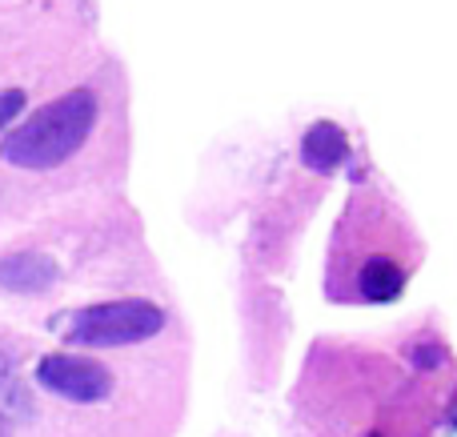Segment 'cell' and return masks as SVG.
Listing matches in <instances>:
<instances>
[{
    "label": "cell",
    "instance_id": "cell-2",
    "mask_svg": "<svg viewBox=\"0 0 457 437\" xmlns=\"http://www.w3.org/2000/svg\"><path fill=\"white\" fill-rule=\"evenodd\" d=\"M161 329H165V313L153 301H104L72 313L64 337L72 345L104 350V345H133L145 337H157Z\"/></svg>",
    "mask_w": 457,
    "mask_h": 437
},
{
    "label": "cell",
    "instance_id": "cell-1",
    "mask_svg": "<svg viewBox=\"0 0 457 437\" xmlns=\"http://www.w3.org/2000/svg\"><path fill=\"white\" fill-rule=\"evenodd\" d=\"M96 120V96L88 88L56 96L53 104L37 109L24 125L0 141V157L16 169H56L85 144Z\"/></svg>",
    "mask_w": 457,
    "mask_h": 437
},
{
    "label": "cell",
    "instance_id": "cell-8",
    "mask_svg": "<svg viewBox=\"0 0 457 437\" xmlns=\"http://www.w3.org/2000/svg\"><path fill=\"white\" fill-rule=\"evenodd\" d=\"M0 437H12V425H8L4 414H0Z\"/></svg>",
    "mask_w": 457,
    "mask_h": 437
},
{
    "label": "cell",
    "instance_id": "cell-6",
    "mask_svg": "<svg viewBox=\"0 0 457 437\" xmlns=\"http://www.w3.org/2000/svg\"><path fill=\"white\" fill-rule=\"evenodd\" d=\"M345 157H349V141L333 120H317V125L301 136V161H305L313 173H333Z\"/></svg>",
    "mask_w": 457,
    "mask_h": 437
},
{
    "label": "cell",
    "instance_id": "cell-7",
    "mask_svg": "<svg viewBox=\"0 0 457 437\" xmlns=\"http://www.w3.org/2000/svg\"><path fill=\"white\" fill-rule=\"evenodd\" d=\"M21 109H24V93L21 88H4V93H0V133L21 117Z\"/></svg>",
    "mask_w": 457,
    "mask_h": 437
},
{
    "label": "cell",
    "instance_id": "cell-3",
    "mask_svg": "<svg viewBox=\"0 0 457 437\" xmlns=\"http://www.w3.org/2000/svg\"><path fill=\"white\" fill-rule=\"evenodd\" d=\"M37 382L45 390H53L56 398L64 401H101L104 393L112 390V377L104 366L85 358H69V353H48L45 361L37 366Z\"/></svg>",
    "mask_w": 457,
    "mask_h": 437
},
{
    "label": "cell",
    "instance_id": "cell-4",
    "mask_svg": "<svg viewBox=\"0 0 457 437\" xmlns=\"http://www.w3.org/2000/svg\"><path fill=\"white\" fill-rule=\"evenodd\" d=\"M405 261L397 253H370L357 261L353 273V289L361 301H394L405 289Z\"/></svg>",
    "mask_w": 457,
    "mask_h": 437
},
{
    "label": "cell",
    "instance_id": "cell-5",
    "mask_svg": "<svg viewBox=\"0 0 457 437\" xmlns=\"http://www.w3.org/2000/svg\"><path fill=\"white\" fill-rule=\"evenodd\" d=\"M56 281V265L45 253H16L0 261V285L12 293H45Z\"/></svg>",
    "mask_w": 457,
    "mask_h": 437
}]
</instances>
